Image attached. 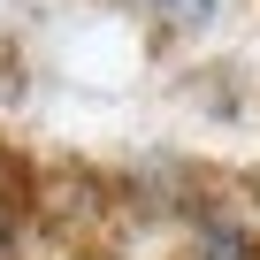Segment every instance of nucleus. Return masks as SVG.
<instances>
[{"label":"nucleus","instance_id":"f257e3e1","mask_svg":"<svg viewBox=\"0 0 260 260\" xmlns=\"http://www.w3.org/2000/svg\"><path fill=\"white\" fill-rule=\"evenodd\" d=\"M191 260H260V237H252V222H237V214H199Z\"/></svg>","mask_w":260,"mask_h":260},{"label":"nucleus","instance_id":"f03ea898","mask_svg":"<svg viewBox=\"0 0 260 260\" xmlns=\"http://www.w3.org/2000/svg\"><path fill=\"white\" fill-rule=\"evenodd\" d=\"M146 8H153L169 31H191V39H199V31L222 16V0H146Z\"/></svg>","mask_w":260,"mask_h":260},{"label":"nucleus","instance_id":"7ed1b4c3","mask_svg":"<svg viewBox=\"0 0 260 260\" xmlns=\"http://www.w3.org/2000/svg\"><path fill=\"white\" fill-rule=\"evenodd\" d=\"M0 260H16V207H8V191H0Z\"/></svg>","mask_w":260,"mask_h":260}]
</instances>
